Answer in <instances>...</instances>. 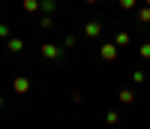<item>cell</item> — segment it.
<instances>
[{"instance_id":"3","label":"cell","mask_w":150,"mask_h":129,"mask_svg":"<svg viewBox=\"0 0 150 129\" xmlns=\"http://www.w3.org/2000/svg\"><path fill=\"white\" fill-rule=\"evenodd\" d=\"M81 33L87 36V39H96V36H99V33H102V24H99V21H87Z\"/></svg>"},{"instance_id":"12","label":"cell","mask_w":150,"mask_h":129,"mask_svg":"<svg viewBox=\"0 0 150 129\" xmlns=\"http://www.w3.org/2000/svg\"><path fill=\"white\" fill-rule=\"evenodd\" d=\"M132 84H144V72H141V69L132 72Z\"/></svg>"},{"instance_id":"6","label":"cell","mask_w":150,"mask_h":129,"mask_svg":"<svg viewBox=\"0 0 150 129\" xmlns=\"http://www.w3.org/2000/svg\"><path fill=\"white\" fill-rule=\"evenodd\" d=\"M21 6H24V12H39L42 0H21Z\"/></svg>"},{"instance_id":"11","label":"cell","mask_w":150,"mask_h":129,"mask_svg":"<svg viewBox=\"0 0 150 129\" xmlns=\"http://www.w3.org/2000/svg\"><path fill=\"white\" fill-rule=\"evenodd\" d=\"M117 3H120V9L129 12V9H135V3H138V0H117Z\"/></svg>"},{"instance_id":"13","label":"cell","mask_w":150,"mask_h":129,"mask_svg":"<svg viewBox=\"0 0 150 129\" xmlns=\"http://www.w3.org/2000/svg\"><path fill=\"white\" fill-rule=\"evenodd\" d=\"M138 54H141V57H144V60H150V42H144V45H141V48H138Z\"/></svg>"},{"instance_id":"15","label":"cell","mask_w":150,"mask_h":129,"mask_svg":"<svg viewBox=\"0 0 150 129\" xmlns=\"http://www.w3.org/2000/svg\"><path fill=\"white\" fill-rule=\"evenodd\" d=\"M42 12H54V0H42Z\"/></svg>"},{"instance_id":"7","label":"cell","mask_w":150,"mask_h":129,"mask_svg":"<svg viewBox=\"0 0 150 129\" xmlns=\"http://www.w3.org/2000/svg\"><path fill=\"white\" fill-rule=\"evenodd\" d=\"M129 42H132V39H129V33H126V30H120V33L114 36V45H117V48H126Z\"/></svg>"},{"instance_id":"10","label":"cell","mask_w":150,"mask_h":129,"mask_svg":"<svg viewBox=\"0 0 150 129\" xmlns=\"http://www.w3.org/2000/svg\"><path fill=\"white\" fill-rule=\"evenodd\" d=\"M117 120H120V114H117V111H108V114H105V123H108L111 129H114V123H117Z\"/></svg>"},{"instance_id":"9","label":"cell","mask_w":150,"mask_h":129,"mask_svg":"<svg viewBox=\"0 0 150 129\" xmlns=\"http://www.w3.org/2000/svg\"><path fill=\"white\" fill-rule=\"evenodd\" d=\"M138 21L141 24H150V6H138Z\"/></svg>"},{"instance_id":"5","label":"cell","mask_w":150,"mask_h":129,"mask_svg":"<svg viewBox=\"0 0 150 129\" xmlns=\"http://www.w3.org/2000/svg\"><path fill=\"white\" fill-rule=\"evenodd\" d=\"M117 99L123 102V105H132V102H135V90L132 87H123L120 93H117Z\"/></svg>"},{"instance_id":"17","label":"cell","mask_w":150,"mask_h":129,"mask_svg":"<svg viewBox=\"0 0 150 129\" xmlns=\"http://www.w3.org/2000/svg\"><path fill=\"white\" fill-rule=\"evenodd\" d=\"M84 3H99V0H84Z\"/></svg>"},{"instance_id":"14","label":"cell","mask_w":150,"mask_h":129,"mask_svg":"<svg viewBox=\"0 0 150 129\" xmlns=\"http://www.w3.org/2000/svg\"><path fill=\"white\" fill-rule=\"evenodd\" d=\"M51 27H54V21H51V15H45V18H42V30H51Z\"/></svg>"},{"instance_id":"4","label":"cell","mask_w":150,"mask_h":129,"mask_svg":"<svg viewBox=\"0 0 150 129\" xmlns=\"http://www.w3.org/2000/svg\"><path fill=\"white\" fill-rule=\"evenodd\" d=\"M12 90H15V93H18V96H24V93H27V90H30V81H27V78H24V75H18V78H15V81H12Z\"/></svg>"},{"instance_id":"18","label":"cell","mask_w":150,"mask_h":129,"mask_svg":"<svg viewBox=\"0 0 150 129\" xmlns=\"http://www.w3.org/2000/svg\"><path fill=\"white\" fill-rule=\"evenodd\" d=\"M144 6H150V0H144Z\"/></svg>"},{"instance_id":"8","label":"cell","mask_w":150,"mask_h":129,"mask_svg":"<svg viewBox=\"0 0 150 129\" xmlns=\"http://www.w3.org/2000/svg\"><path fill=\"white\" fill-rule=\"evenodd\" d=\"M6 48L12 51V54H21V51H24V42H21V39H6Z\"/></svg>"},{"instance_id":"16","label":"cell","mask_w":150,"mask_h":129,"mask_svg":"<svg viewBox=\"0 0 150 129\" xmlns=\"http://www.w3.org/2000/svg\"><path fill=\"white\" fill-rule=\"evenodd\" d=\"M75 42H78L75 36H66V39H63V48H75Z\"/></svg>"},{"instance_id":"1","label":"cell","mask_w":150,"mask_h":129,"mask_svg":"<svg viewBox=\"0 0 150 129\" xmlns=\"http://www.w3.org/2000/svg\"><path fill=\"white\" fill-rule=\"evenodd\" d=\"M99 57H102V60H105V63H114V60H117V57H120V48H117V45H114V42H105V45H102V48H99Z\"/></svg>"},{"instance_id":"2","label":"cell","mask_w":150,"mask_h":129,"mask_svg":"<svg viewBox=\"0 0 150 129\" xmlns=\"http://www.w3.org/2000/svg\"><path fill=\"white\" fill-rule=\"evenodd\" d=\"M42 57H45V60H60V57H63V48L45 42V45H42Z\"/></svg>"}]
</instances>
